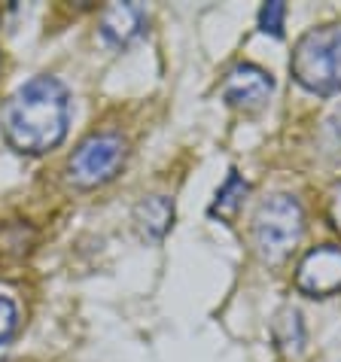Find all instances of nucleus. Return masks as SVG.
<instances>
[{
	"label": "nucleus",
	"mask_w": 341,
	"mask_h": 362,
	"mask_svg": "<svg viewBox=\"0 0 341 362\" xmlns=\"http://www.w3.org/2000/svg\"><path fill=\"white\" fill-rule=\"evenodd\" d=\"M329 223H333V228L341 235V186H335L333 198H329Z\"/></svg>",
	"instance_id": "13"
},
{
	"label": "nucleus",
	"mask_w": 341,
	"mask_h": 362,
	"mask_svg": "<svg viewBox=\"0 0 341 362\" xmlns=\"http://www.w3.org/2000/svg\"><path fill=\"white\" fill-rule=\"evenodd\" d=\"M284 22H287V4L280 0H272L259 9V31L262 34H272L274 40L284 37Z\"/></svg>",
	"instance_id": "11"
},
{
	"label": "nucleus",
	"mask_w": 341,
	"mask_h": 362,
	"mask_svg": "<svg viewBox=\"0 0 341 362\" xmlns=\"http://www.w3.org/2000/svg\"><path fill=\"white\" fill-rule=\"evenodd\" d=\"M274 335H277V344L287 350L289 356H299L305 347V326H302V314L296 308H284L277 314V323H274Z\"/></svg>",
	"instance_id": "10"
},
{
	"label": "nucleus",
	"mask_w": 341,
	"mask_h": 362,
	"mask_svg": "<svg viewBox=\"0 0 341 362\" xmlns=\"http://www.w3.org/2000/svg\"><path fill=\"white\" fill-rule=\"evenodd\" d=\"M305 231V210L293 195H268L253 214V247L262 262H280L293 253Z\"/></svg>",
	"instance_id": "3"
},
{
	"label": "nucleus",
	"mask_w": 341,
	"mask_h": 362,
	"mask_svg": "<svg viewBox=\"0 0 341 362\" xmlns=\"http://www.w3.org/2000/svg\"><path fill=\"white\" fill-rule=\"evenodd\" d=\"M70 92L55 76H34L4 107V137L18 156H46L67 137Z\"/></svg>",
	"instance_id": "1"
},
{
	"label": "nucleus",
	"mask_w": 341,
	"mask_h": 362,
	"mask_svg": "<svg viewBox=\"0 0 341 362\" xmlns=\"http://www.w3.org/2000/svg\"><path fill=\"white\" fill-rule=\"evenodd\" d=\"M247 180L238 174V170H232V174L226 177L223 189L216 192L214 204H210V216H219V219H235V214L241 210V204H244V195H247Z\"/></svg>",
	"instance_id": "9"
},
{
	"label": "nucleus",
	"mask_w": 341,
	"mask_h": 362,
	"mask_svg": "<svg viewBox=\"0 0 341 362\" xmlns=\"http://www.w3.org/2000/svg\"><path fill=\"white\" fill-rule=\"evenodd\" d=\"M289 74L311 95L341 92V25H323L299 37Z\"/></svg>",
	"instance_id": "2"
},
{
	"label": "nucleus",
	"mask_w": 341,
	"mask_h": 362,
	"mask_svg": "<svg viewBox=\"0 0 341 362\" xmlns=\"http://www.w3.org/2000/svg\"><path fill=\"white\" fill-rule=\"evenodd\" d=\"M125 140L113 132H101L86 137L83 144L74 149L67 162V177L70 183L79 189H98L110 183L125 165Z\"/></svg>",
	"instance_id": "4"
},
{
	"label": "nucleus",
	"mask_w": 341,
	"mask_h": 362,
	"mask_svg": "<svg viewBox=\"0 0 341 362\" xmlns=\"http://www.w3.org/2000/svg\"><path fill=\"white\" fill-rule=\"evenodd\" d=\"M0 67H4V55H0Z\"/></svg>",
	"instance_id": "14"
},
{
	"label": "nucleus",
	"mask_w": 341,
	"mask_h": 362,
	"mask_svg": "<svg viewBox=\"0 0 341 362\" xmlns=\"http://www.w3.org/2000/svg\"><path fill=\"white\" fill-rule=\"evenodd\" d=\"M296 289L311 298L341 293V247L323 244L308 250L296 268Z\"/></svg>",
	"instance_id": "5"
},
{
	"label": "nucleus",
	"mask_w": 341,
	"mask_h": 362,
	"mask_svg": "<svg viewBox=\"0 0 341 362\" xmlns=\"http://www.w3.org/2000/svg\"><path fill=\"white\" fill-rule=\"evenodd\" d=\"M149 16L140 4H110L101 13V37L110 46H132L134 40H140L146 34Z\"/></svg>",
	"instance_id": "7"
},
{
	"label": "nucleus",
	"mask_w": 341,
	"mask_h": 362,
	"mask_svg": "<svg viewBox=\"0 0 341 362\" xmlns=\"http://www.w3.org/2000/svg\"><path fill=\"white\" fill-rule=\"evenodd\" d=\"M219 92H223V100L229 107L250 113V110H259L268 98H272L274 79H272L268 70L244 62V64H235L232 70H229Z\"/></svg>",
	"instance_id": "6"
},
{
	"label": "nucleus",
	"mask_w": 341,
	"mask_h": 362,
	"mask_svg": "<svg viewBox=\"0 0 341 362\" xmlns=\"http://www.w3.org/2000/svg\"><path fill=\"white\" fill-rule=\"evenodd\" d=\"M137 231L146 240H162L174 226V201L168 195H149L134 207Z\"/></svg>",
	"instance_id": "8"
},
{
	"label": "nucleus",
	"mask_w": 341,
	"mask_h": 362,
	"mask_svg": "<svg viewBox=\"0 0 341 362\" xmlns=\"http://www.w3.org/2000/svg\"><path fill=\"white\" fill-rule=\"evenodd\" d=\"M18 332V305L9 296H0V347L9 344Z\"/></svg>",
	"instance_id": "12"
}]
</instances>
